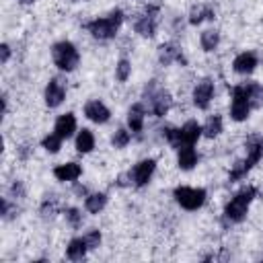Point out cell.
Returning a JSON list of instances; mask_svg holds the SVG:
<instances>
[{"mask_svg":"<svg viewBox=\"0 0 263 263\" xmlns=\"http://www.w3.org/2000/svg\"><path fill=\"white\" fill-rule=\"evenodd\" d=\"M212 95H214V82L210 78H203L201 82H197L195 88H193V103H195V107L208 109V105L212 101Z\"/></svg>","mask_w":263,"mask_h":263,"instance_id":"8992f818","label":"cell"},{"mask_svg":"<svg viewBox=\"0 0 263 263\" xmlns=\"http://www.w3.org/2000/svg\"><path fill=\"white\" fill-rule=\"evenodd\" d=\"M158 60H160L162 66H168V64H173V62H185L181 49H179L175 43H164V45H160V49H158Z\"/></svg>","mask_w":263,"mask_h":263,"instance_id":"7c38bea8","label":"cell"},{"mask_svg":"<svg viewBox=\"0 0 263 263\" xmlns=\"http://www.w3.org/2000/svg\"><path fill=\"white\" fill-rule=\"evenodd\" d=\"M62 140H64V138H60L58 134H49V136H45V138L41 140V146H43L47 152L53 154V152H58V150L62 148Z\"/></svg>","mask_w":263,"mask_h":263,"instance_id":"484cf974","label":"cell"},{"mask_svg":"<svg viewBox=\"0 0 263 263\" xmlns=\"http://www.w3.org/2000/svg\"><path fill=\"white\" fill-rule=\"evenodd\" d=\"M86 249H88V245L84 242V238H72L70 245H68V249H66V255L70 259L78 261V259H82L86 255Z\"/></svg>","mask_w":263,"mask_h":263,"instance_id":"7402d4cb","label":"cell"},{"mask_svg":"<svg viewBox=\"0 0 263 263\" xmlns=\"http://www.w3.org/2000/svg\"><path fill=\"white\" fill-rule=\"evenodd\" d=\"M203 134V127L197 121H187L181 129H179V148L181 146H193L199 136Z\"/></svg>","mask_w":263,"mask_h":263,"instance_id":"52a82bcc","label":"cell"},{"mask_svg":"<svg viewBox=\"0 0 263 263\" xmlns=\"http://www.w3.org/2000/svg\"><path fill=\"white\" fill-rule=\"evenodd\" d=\"M218 41H220V35H218L216 29H205V31L201 33V47H203L205 51H214L216 45H218Z\"/></svg>","mask_w":263,"mask_h":263,"instance_id":"cb8c5ba5","label":"cell"},{"mask_svg":"<svg viewBox=\"0 0 263 263\" xmlns=\"http://www.w3.org/2000/svg\"><path fill=\"white\" fill-rule=\"evenodd\" d=\"M51 58H53L55 66H58L60 70H64V72H72V70L78 66V60H80L76 47H74L70 41H60V43H55L53 49H51Z\"/></svg>","mask_w":263,"mask_h":263,"instance_id":"3957f363","label":"cell"},{"mask_svg":"<svg viewBox=\"0 0 263 263\" xmlns=\"http://www.w3.org/2000/svg\"><path fill=\"white\" fill-rule=\"evenodd\" d=\"M23 4H31V2H35V0H21Z\"/></svg>","mask_w":263,"mask_h":263,"instance_id":"1f68e13d","label":"cell"},{"mask_svg":"<svg viewBox=\"0 0 263 263\" xmlns=\"http://www.w3.org/2000/svg\"><path fill=\"white\" fill-rule=\"evenodd\" d=\"M156 8H150V14L146 10V16H142L138 23H136V33H140L142 37H152L154 31H156V16H154Z\"/></svg>","mask_w":263,"mask_h":263,"instance_id":"9a60e30c","label":"cell"},{"mask_svg":"<svg viewBox=\"0 0 263 263\" xmlns=\"http://www.w3.org/2000/svg\"><path fill=\"white\" fill-rule=\"evenodd\" d=\"M84 115H86L90 121H95V123H105V121L111 117L109 109H107L101 101H88V103L84 105Z\"/></svg>","mask_w":263,"mask_h":263,"instance_id":"9c48e42d","label":"cell"},{"mask_svg":"<svg viewBox=\"0 0 263 263\" xmlns=\"http://www.w3.org/2000/svg\"><path fill=\"white\" fill-rule=\"evenodd\" d=\"M255 66H257V58H255V53H251V51L238 53V55L234 58V62H232V68H234V72H238V74H249V72L255 70Z\"/></svg>","mask_w":263,"mask_h":263,"instance_id":"4fadbf2b","label":"cell"},{"mask_svg":"<svg viewBox=\"0 0 263 263\" xmlns=\"http://www.w3.org/2000/svg\"><path fill=\"white\" fill-rule=\"evenodd\" d=\"M212 21L214 18V10L208 6V4H195L193 8H191V12H189V23L191 25H199L201 21Z\"/></svg>","mask_w":263,"mask_h":263,"instance_id":"d6986e66","label":"cell"},{"mask_svg":"<svg viewBox=\"0 0 263 263\" xmlns=\"http://www.w3.org/2000/svg\"><path fill=\"white\" fill-rule=\"evenodd\" d=\"M251 111V95L247 86H234L232 88V105H230V115L234 121H245Z\"/></svg>","mask_w":263,"mask_h":263,"instance_id":"277c9868","label":"cell"},{"mask_svg":"<svg viewBox=\"0 0 263 263\" xmlns=\"http://www.w3.org/2000/svg\"><path fill=\"white\" fill-rule=\"evenodd\" d=\"M129 72H132L129 62H127V60H119V64H117V68H115V76H117V80H119V82H125V80L129 78Z\"/></svg>","mask_w":263,"mask_h":263,"instance_id":"4316f807","label":"cell"},{"mask_svg":"<svg viewBox=\"0 0 263 263\" xmlns=\"http://www.w3.org/2000/svg\"><path fill=\"white\" fill-rule=\"evenodd\" d=\"M121 21H123V12H121V10H113L109 16L95 18L92 23H88L86 29H88L90 35L97 37V39H111V37L117 33Z\"/></svg>","mask_w":263,"mask_h":263,"instance_id":"7a4b0ae2","label":"cell"},{"mask_svg":"<svg viewBox=\"0 0 263 263\" xmlns=\"http://www.w3.org/2000/svg\"><path fill=\"white\" fill-rule=\"evenodd\" d=\"M0 51H2V58H0V60H2V64H6L8 58H10V47H8L6 43H2V45H0Z\"/></svg>","mask_w":263,"mask_h":263,"instance_id":"4dcf8cb0","label":"cell"},{"mask_svg":"<svg viewBox=\"0 0 263 263\" xmlns=\"http://www.w3.org/2000/svg\"><path fill=\"white\" fill-rule=\"evenodd\" d=\"M74 132H76V117L72 113H66L55 121V134L60 138H70Z\"/></svg>","mask_w":263,"mask_h":263,"instance_id":"e0dca14e","label":"cell"},{"mask_svg":"<svg viewBox=\"0 0 263 263\" xmlns=\"http://www.w3.org/2000/svg\"><path fill=\"white\" fill-rule=\"evenodd\" d=\"M105 203H107V195L105 193H92V195H88L86 197V210L90 212V214H99L103 208H105Z\"/></svg>","mask_w":263,"mask_h":263,"instance_id":"603a6c76","label":"cell"},{"mask_svg":"<svg viewBox=\"0 0 263 263\" xmlns=\"http://www.w3.org/2000/svg\"><path fill=\"white\" fill-rule=\"evenodd\" d=\"M154 168H156V162H154L152 158H146V160L138 162V164L134 166V171H132L134 183H136L138 187H144V185H146V183L152 179V173H154Z\"/></svg>","mask_w":263,"mask_h":263,"instance_id":"ba28073f","label":"cell"},{"mask_svg":"<svg viewBox=\"0 0 263 263\" xmlns=\"http://www.w3.org/2000/svg\"><path fill=\"white\" fill-rule=\"evenodd\" d=\"M84 238V242L88 245V249H97L99 245H101V232L99 230H90L86 236H82Z\"/></svg>","mask_w":263,"mask_h":263,"instance_id":"f1b7e54d","label":"cell"},{"mask_svg":"<svg viewBox=\"0 0 263 263\" xmlns=\"http://www.w3.org/2000/svg\"><path fill=\"white\" fill-rule=\"evenodd\" d=\"M220 132H222V117H220V115L210 117V119L205 121V125H203V136H205V138H216Z\"/></svg>","mask_w":263,"mask_h":263,"instance_id":"d4e9b609","label":"cell"},{"mask_svg":"<svg viewBox=\"0 0 263 263\" xmlns=\"http://www.w3.org/2000/svg\"><path fill=\"white\" fill-rule=\"evenodd\" d=\"M80 173H82V168L76 162H66V164H60L53 168V175L58 181H76L80 177Z\"/></svg>","mask_w":263,"mask_h":263,"instance_id":"5bb4252c","label":"cell"},{"mask_svg":"<svg viewBox=\"0 0 263 263\" xmlns=\"http://www.w3.org/2000/svg\"><path fill=\"white\" fill-rule=\"evenodd\" d=\"M127 125L132 132H140L144 125V107L142 105H134L127 111Z\"/></svg>","mask_w":263,"mask_h":263,"instance_id":"ffe728a7","label":"cell"},{"mask_svg":"<svg viewBox=\"0 0 263 263\" xmlns=\"http://www.w3.org/2000/svg\"><path fill=\"white\" fill-rule=\"evenodd\" d=\"M66 218H68V222H70L72 226H78V224L82 222V214H80L78 210H74V208H70V210L66 212Z\"/></svg>","mask_w":263,"mask_h":263,"instance_id":"f546056e","label":"cell"},{"mask_svg":"<svg viewBox=\"0 0 263 263\" xmlns=\"http://www.w3.org/2000/svg\"><path fill=\"white\" fill-rule=\"evenodd\" d=\"M253 197H255V187H245V189H240V191L226 203V208H224L226 220H230V222H240V220H245L247 210H249Z\"/></svg>","mask_w":263,"mask_h":263,"instance_id":"6da1fadb","label":"cell"},{"mask_svg":"<svg viewBox=\"0 0 263 263\" xmlns=\"http://www.w3.org/2000/svg\"><path fill=\"white\" fill-rule=\"evenodd\" d=\"M177 162L183 171H189L195 166L197 162V152L193 150V146H181L179 148V156H177Z\"/></svg>","mask_w":263,"mask_h":263,"instance_id":"ac0fdd59","label":"cell"},{"mask_svg":"<svg viewBox=\"0 0 263 263\" xmlns=\"http://www.w3.org/2000/svg\"><path fill=\"white\" fill-rule=\"evenodd\" d=\"M261 154H263V142H261L257 136L249 138V140H247V158L242 160V162H245V166H247V171H249L255 162H259Z\"/></svg>","mask_w":263,"mask_h":263,"instance_id":"8fae6325","label":"cell"},{"mask_svg":"<svg viewBox=\"0 0 263 263\" xmlns=\"http://www.w3.org/2000/svg\"><path fill=\"white\" fill-rule=\"evenodd\" d=\"M150 99H152V111H154L158 117L166 115V111L171 109V103H173L171 95H168L166 90H158V92H154Z\"/></svg>","mask_w":263,"mask_h":263,"instance_id":"2e32d148","label":"cell"},{"mask_svg":"<svg viewBox=\"0 0 263 263\" xmlns=\"http://www.w3.org/2000/svg\"><path fill=\"white\" fill-rule=\"evenodd\" d=\"M64 97H66L64 84H62L58 78H51L49 84H47V88H45V103H47L49 107H58V105L64 101Z\"/></svg>","mask_w":263,"mask_h":263,"instance_id":"30bf717a","label":"cell"},{"mask_svg":"<svg viewBox=\"0 0 263 263\" xmlns=\"http://www.w3.org/2000/svg\"><path fill=\"white\" fill-rule=\"evenodd\" d=\"M127 142H129V132L127 129H117L115 134H113V138H111V144L115 146V148H123V146H127Z\"/></svg>","mask_w":263,"mask_h":263,"instance_id":"83f0119b","label":"cell"},{"mask_svg":"<svg viewBox=\"0 0 263 263\" xmlns=\"http://www.w3.org/2000/svg\"><path fill=\"white\" fill-rule=\"evenodd\" d=\"M175 199L185 210H197L205 201V191L197 189V187H177L175 189Z\"/></svg>","mask_w":263,"mask_h":263,"instance_id":"5b68a950","label":"cell"},{"mask_svg":"<svg viewBox=\"0 0 263 263\" xmlns=\"http://www.w3.org/2000/svg\"><path fill=\"white\" fill-rule=\"evenodd\" d=\"M92 148H95V136H92V132L90 129L78 132V136H76V150L82 152V154H86Z\"/></svg>","mask_w":263,"mask_h":263,"instance_id":"44dd1931","label":"cell"}]
</instances>
